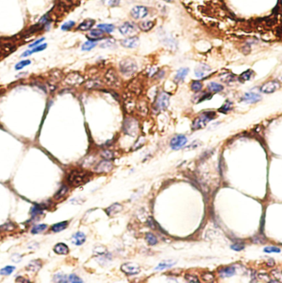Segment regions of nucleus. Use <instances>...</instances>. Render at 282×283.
<instances>
[{
  "mask_svg": "<svg viewBox=\"0 0 282 283\" xmlns=\"http://www.w3.org/2000/svg\"><path fill=\"white\" fill-rule=\"evenodd\" d=\"M214 117H215V112L214 111H205L193 121L192 129L193 131L202 129V128L205 127V126L210 122V121L213 120Z\"/></svg>",
  "mask_w": 282,
  "mask_h": 283,
  "instance_id": "obj_1",
  "label": "nucleus"
},
{
  "mask_svg": "<svg viewBox=\"0 0 282 283\" xmlns=\"http://www.w3.org/2000/svg\"><path fill=\"white\" fill-rule=\"evenodd\" d=\"M89 178V174L85 171L74 170L70 172L68 177V181L73 186H79L84 184Z\"/></svg>",
  "mask_w": 282,
  "mask_h": 283,
  "instance_id": "obj_2",
  "label": "nucleus"
},
{
  "mask_svg": "<svg viewBox=\"0 0 282 283\" xmlns=\"http://www.w3.org/2000/svg\"><path fill=\"white\" fill-rule=\"evenodd\" d=\"M120 71L125 75H132L137 71V64L132 59H126L120 63Z\"/></svg>",
  "mask_w": 282,
  "mask_h": 283,
  "instance_id": "obj_3",
  "label": "nucleus"
},
{
  "mask_svg": "<svg viewBox=\"0 0 282 283\" xmlns=\"http://www.w3.org/2000/svg\"><path fill=\"white\" fill-rule=\"evenodd\" d=\"M169 94L165 93V92H162L157 97L155 102V107L158 110H159V111L165 110L168 106V105H169Z\"/></svg>",
  "mask_w": 282,
  "mask_h": 283,
  "instance_id": "obj_4",
  "label": "nucleus"
},
{
  "mask_svg": "<svg viewBox=\"0 0 282 283\" xmlns=\"http://www.w3.org/2000/svg\"><path fill=\"white\" fill-rule=\"evenodd\" d=\"M119 32L123 36H132V35L136 34L138 32L137 26L136 24H134L133 23L126 22V23H123L121 26H120Z\"/></svg>",
  "mask_w": 282,
  "mask_h": 283,
  "instance_id": "obj_5",
  "label": "nucleus"
},
{
  "mask_svg": "<svg viewBox=\"0 0 282 283\" xmlns=\"http://www.w3.org/2000/svg\"><path fill=\"white\" fill-rule=\"evenodd\" d=\"M187 142V138L183 135H177L171 140L170 145L172 150H178Z\"/></svg>",
  "mask_w": 282,
  "mask_h": 283,
  "instance_id": "obj_6",
  "label": "nucleus"
},
{
  "mask_svg": "<svg viewBox=\"0 0 282 283\" xmlns=\"http://www.w3.org/2000/svg\"><path fill=\"white\" fill-rule=\"evenodd\" d=\"M280 88V84L278 81H269L267 83H266L265 84H263L261 88V92L263 93H266V94H269V93H272L274 92H275L276 90Z\"/></svg>",
  "mask_w": 282,
  "mask_h": 283,
  "instance_id": "obj_7",
  "label": "nucleus"
},
{
  "mask_svg": "<svg viewBox=\"0 0 282 283\" xmlns=\"http://www.w3.org/2000/svg\"><path fill=\"white\" fill-rule=\"evenodd\" d=\"M149 11L145 6H136L131 11V17L135 19H142L148 15Z\"/></svg>",
  "mask_w": 282,
  "mask_h": 283,
  "instance_id": "obj_8",
  "label": "nucleus"
},
{
  "mask_svg": "<svg viewBox=\"0 0 282 283\" xmlns=\"http://www.w3.org/2000/svg\"><path fill=\"white\" fill-rule=\"evenodd\" d=\"M120 269L123 272H125L127 275H136L140 273V266L136 264V263H124L123 265L120 267Z\"/></svg>",
  "mask_w": 282,
  "mask_h": 283,
  "instance_id": "obj_9",
  "label": "nucleus"
},
{
  "mask_svg": "<svg viewBox=\"0 0 282 283\" xmlns=\"http://www.w3.org/2000/svg\"><path fill=\"white\" fill-rule=\"evenodd\" d=\"M120 45L125 48H129V49H134V48H137L140 45V39L138 38L137 36H131L128 37L124 40L120 41Z\"/></svg>",
  "mask_w": 282,
  "mask_h": 283,
  "instance_id": "obj_10",
  "label": "nucleus"
},
{
  "mask_svg": "<svg viewBox=\"0 0 282 283\" xmlns=\"http://www.w3.org/2000/svg\"><path fill=\"white\" fill-rule=\"evenodd\" d=\"M125 131L129 135H136L138 131V123L136 120H127L124 125Z\"/></svg>",
  "mask_w": 282,
  "mask_h": 283,
  "instance_id": "obj_11",
  "label": "nucleus"
},
{
  "mask_svg": "<svg viewBox=\"0 0 282 283\" xmlns=\"http://www.w3.org/2000/svg\"><path fill=\"white\" fill-rule=\"evenodd\" d=\"M261 98H262V97L257 93H245V95L244 97H242V101L247 102V103H255L257 102H259Z\"/></svg>",
  "mask_w": 282,
  "mask_h": 283,
  "instance_id": "obj_12",
  "label": "nucleus"
},
{
  "mask_svg": "<svg viewBox=\"0 0 282 283\" xmlns=\"http://www.w3.org/2000/svg\"><path fill=\"white\" fill-rule=\"evenodd\" d=\"M103 32L102 30L97 28V29L91 30L88 36H87L89 41H97L99 40H102L103 38Z\"/></svg>",
  "mask_w": 282,
  "mask_h": 283,
  "instance_id": "obj_13",
  "label": "nucleus"
},
{
  "mask_svg": "<svg viewBox=\"0 0 282 283\" xmlns=\"http://www.w3.org/2000/svg\"><path fill=\"white\" fill-rule=\"evenodd\" d=\"M112 163L107 160L102 161L97 166L96 171L97 172H109L112 169Z\"/></svg>",
  "mask_w": 282,
  "mask_h": 283,
  "instance_id": "obj_14",
  "label": "nucleus"
},
{
  "mask_svg": "<svg viewBox=\"0 0 282 283\" xmlns=\"http://www.w3.org/2000/svg\"><path fill=\"white\" fill-rule=\"evenodd\" d=\"M86 236L84 233L82 232H77V233L74 234L72 238V242L73 244H74L75 245H82L85 242Z\"/></svg>",
  "mask_w": 282,
  "mask_h": 283,
  "instance_id": "obj_15",
  "label": "nucleus"
},
{
  "mask_svg": "<svg viewBox=\"0 0 282 283\" xmlns=\"http://www.w3.org/2000/svg\"><path fill=\"white\" fill-rule=\"evenodd\" d=\"M47 46V44H42V45H36L35 47H33L32 50H26L25 52H23V54H22V57H27V56H29L31 54H32L33 53H36V52H39V51H42L44 50L46 48Z\"/></svg>",
  "mask_w": 282,
  "mask_h": 283,
  "instance_id": "obj_16",
  "label": "nucleus"
},
{
  "mask_svg": "<svg viewBox=\"0 0 282 283\" xmlns=\"http://www.w3.org/2000/svg\"><path fill=\"white\" fill-rule=\"evenodd\" d=\"M188 72H189V69L188 68H182L180 69L177 73L176 76L174 78V80L177 82V83H181L182 82L183 80H185V78L187 77Z\"/></svg>",
  "mask_w": 282,
  "mask_h": 283,
  "instance_id": "obj_17",
  "label": "nucleus"
},
{
  "mask_svg": "<svg viewBox=\"0 0 282 283\" xmlns=\"http://www.w3.org/2000/svg\"><path fill=\"white\" fill-rule=\"evenodd\" d=\"M210 69H210L209 66L205 65V64H201L199 67H197V68L196 69V71H195V72H196V76H197V78L205 77V75H205V73L210 71Z\"/></svg>",
  "mask_w": 282,
  "mask_h": 283,
  "instance_id": "obj_18",
  "label": "nucleus"
},
{
  "mask_svg": "<svg viewBox=\"0 0 282 283\" xmlns=\"http://www.w3.org/2000/svg\"><path fill=\"white\" fill-rule=\"evenodd\" d=\"M94 24H95L94 20H93V19H87V20L83 22V23L78 27V29L80 30V31H88V30H90L91 28L93 27Z\"/></svg>",
  "mask_w": 282,
  "mask_h": 283,
  "instance_id": "obj_19",
  "label": "nucleus"
},
{
  "mask_svg": "<svg viewBox=\"0 0 282 283\" xmlns=\"http://www.w3.org/2000/svg\"><path fill=\"white\" fill-rule=\"evenodd\" d=\"M219 273L222 277H228V276H231L234 274L235 269L234 267H223V268L219 269Z\"/></svg>",
  "mask_w": 282,
  "mask_h": 283,
  "instance_id": "obj_20",
  "label": "nucleus"
},
{
  "mask_svg": "<svg viewBox=\"0 0 282 283\" xmlns=\"http://www.w3.org/2000/svg\"><path fill=\"white\" fill-rule=\"evenodd\" d=\"M54 251L58 254H67L69 253V248L68 246L63 243H59L57 244L54 248Z\"/></svg>",
  "mask_w": 282,
  "mask_h": 283,
  "instance_id": "obj_21",
  "label": "nucleus"
},
{
  "mask_svg": "<svg viewBox=\"0 0 282 283\" xmlns=\"http://www.w3.org/2000/svg\"><path fill=\"white\" fill-rule=\"evenodd\" d=\"M41 267V263L38 260H33L26 267V269L30 271V272H37Z\"/></svg>",
  "mask_w": 282,
  "mask_h": 283,
  "instance_id": "obj_22",
  "label": "nucleus"
},
{
  "mask_svg": "<svg viewBox=\"0 0 282 283\" xmlns=\"http://www.w3.org/2000/svg\"><path fill=\"white\" fill-rule=\"evenodd\" d=\"M84 80L82 76H80L79 75L77 74H72V75H69L67 79H66V82L67 83H69V84H77V83H80L82 80Z\"/></svg>",
  "mask_w": 282,
  "mask_h": 283,
  "instance_id": "obj_23",
  "label": "nucleus"
},
{
  "mask_svg": "<svg viewBox=\"0 0 282 283\" xmlns=\"http://www.w3.org/2000/svg\"><path fill=\"white\" fill-rule=\"evenodd\" d=\"M208 89L210 92H212V93H219V92L223 90V87L222 86L221 84H217V83H214V82H211V83L208 84Z\"/></svg>",
  "mask_w": 282,
  "mask_h": 283,
  "instance_id": "obj_24",
  "label": "nucleus"
},
{
  "mask_svg": "<svg viewBox=\"0 0 282 283\" xmlns=\"http://www.w3.org/2000/svg\"><path fill=\"white\" fill-rule=\"evenodd\" d=\"M154 23L153 21H145L140 24V28L144 32H149L154 27Z\"/></svg>",
  "mask_w": 282,
  "mask_h": 283,
  "instance_id": "obj_25",
  "label": "nucleus"
},
{
  "mask_svg": "<svg viewBox=\"0 0 282 283\" xmlns=\"http://www.w3.org/2000/svg\"><path fill=\"white\" fill-rule=\"evenodd\" d=\"M122 210V206H120V204L115 203L114 205H112L111 206H110L108 209H106V212L109 215H111L113 214H115V213L119 212Z\"/></svg>",
  "mask_w": 282,
  "mask_h": 283,
  "instance_id": "obj_26",
  "label": "nucleus"
},
{
  "mask_svg": "<svg viewBox=\"0 0 282 283\" xmlns=\"http://www.w3.org/2000/svg\"><path fill=\"white\" fill-rule=\"evenodd\" d=\"M175 264V262L173 261H164V262H162L158 264L157 267H155L156 270H163L166 269V268H169V267H172V266Z\"/></svg>",
  "mask_w": 282,
  "mask_h": 283,
  "instance_id": "obj_27",
  "label": "nucleus"
},
{
  "mask_svg": "<svg viewBox=\"0 0 282 283\" xmlns=\"http://www.w3.org/2000/svg\"><path fill=\"white\" fill-rule=\"evenodd\" d=\"M68 225V222L67 221H63V222H59V223H57V224H54L53 226H52V230L54 231V232H60L62 231L63 229H64L67 227Z\"/></svg>",
  "mask_w": 282,
  "mask_h": 283,
  "instance_id": "obj_28",
  "label": "nucleus"
},
{
  "mask_svg": "<svg viewBox=\"0 0 282 283\" xmlns=\"http://www.w3.org/2000/svg\"><path fill=\"white\" fill-rule=\"evenodd\" d=\"M97 28H99L102 32H105L106 33H111L115 29V26L112 24H99L97 25Z\"/></svg>",
  "mask_w": 282,
  "mask_h": 283,
  "instance_id": "obj_29",
  "label": "nucleus"
},
{
  "mask_svg": "<svg viewBox=\"0 0 282 283\" xmlns=\"http://www.w3.org/2000/svg\"><path fill=\"white\" fill-rule=\"evenodd\" d=\"M253 76V71L251 70V69H248V70H246L245 72H244L243 74H241L238 79H239V80H241L242 82H244V81H248V80H251Z\"/></svg>",
  "mask_w": 282,
  "mask_h": 283,
  "instance_id": "obj_30",
  "label": "nucleus"
},
{
  "mask_svg": "<svg viewBox=\"0 0 282 283\" xmlns=\"http://www.w3.org/2000/svg\"><path fill=\"white\" fill-rule=\"evenodd\" d=\"M232 102H229V101H226L225 103L219 109V111H220L222 113H227L232 108Z\"/></svg>",
  "mask_w": 282,
  "mask_h": 283,
  "instance_id": "obj_31",
  "label": "nucleus"
},
{
  "mask_svg": "<svg viewBox=\"0 0 282 283\" xmlns=\"http://www.w3.org/2000/svg\"><path fill=\"white\" fill-rule=\"evenodd\" d=\"M191 89H192V91H194V92H199V91H201V89H202V83L201 81H193L191 84Z\"/></svg>",
  "mask_w": 282,
  "mask_h": 283,
  "instance_id": "obj_32",
  "label": "nucleus"
},
{
  "mask_svg": "<svg viewBox=\"0 0 282 283\" xmlns=\"http://www.w3.org/2000/svg\"><path fill=\"white\" fill-rule=\"evenodd\" d=\"M96 45H97V43H96V42H93V41L88 40V41L85 42V43L83 45V46H82V50H85V51H87V50H92L93 48H94Z\"/></svg>",
  "mask_w": 282,
  "mask_h": 283,
  "instance_id": "obj_33",
  "label": "nucleus"
},
{
  "mask_svg": "<svg viewBox=\"0 0 282 283\" xmlns=\"http://www.w3.org/2000/svg\"><path fill=\"white\" fill-rule=\"evenodd\" d=\"M14 270H15V267H13V266H7V267H3V269H1V271H0V274L4 275V276H8V275L11 274Z\"/></svg>",
  "mask_w": 282,
  "mask_h": 283,
  "instance_id": "obj_34",
  "label": "nucleus"
},
{
  "mask_svg": "<svg viewBox=\"0 0 282 283\" xmlns=\"http://www.w3.org/2000/svg\"><path fill=\"white\" fill-rule=\"evenodd\" d=\"M145 238H146V240L148 241L150 245H154L156 244L157 243H158V240H157V238H156L155 236L151 233H148L146 234V236H145Z\"/></svg>",
  "mask_w": 282,
  "mask_h": 283,
  "instance_id": "obj_35",
  "label": "nucleus"
},
{
  "mask_svg": "<svg viewBox=\"0 0 282 283\" xmlns=\"http://www.w3.org/2000/svg\"><path fill=\"white\" fill-rule=\"evenodd\" d=\"M46 228H47V225L45 224H37V225L34 226V228L32 229V233H33V234L41 233V232H42V231L45 230Z\"/></svg>",
  "mask_w": 282,
  "mask_h": 283,
  "instance_id": "obj_36",
  "label": "nucleus"
},
{
  "mask_svg": "<svg viewBox=\"0 0 282 283\" xmlns=\"http://www.w3.org/2000/svg\"><path fill=\"white\" fill-rule=\"evenodd\" d=\"M67 191H68V188H67V187H65V186L62 187V188H61L58 191V193H56V195L54 196V199L58 200V199H59V198H61L62 197H64V196L66 194V193H67Z\"/></svg>",
  "mask_w": 282,
  "mask_h": 283,
  "instance_id": "obj_37",
  "label": "nucleus"
},
{
  "mask_svg": "<svg viewBox=\"0 0 282 283\" xmlns=\"http://www.w3.org/2000/svg\"><path fill=\"white\" fill-rule=\"evenodd\" d=\"M271 274L279 282L282 281V271H280V270H272L271 272Z\"/></svg>",
  "mask_w": 282,
  "mask_h": 283,
  "instance_id": "obj_38",
  "label": "nucleus"
},
{
  "mask_svg": "<svg viewBox=\"0 0 282 283\" xmlns=\"http://www.w3.org/2000/svg\"><path fill=\"white\" fill-rule=\"evenodd\" d=\"M30 64H31V61H30V60H27V59H26V60H22V61H20L19 63L17 64L16 66H15V69H16V70H20V69H23L24 67H26V66L29 65Z\"/></svg>",
  "mask_w": 282,
  "mask_h": 283,
  "instance_id": "obj_39",
  "label": "nucleus"
},
{
  "mask_svg": "<svg viewBox=\"0 0 282 283\" xmlns=\"http://www.w3.org/2000/svg\"><path fill=\"white\" fill-rule=\"evenodd\" d=\"M74 25H75L74 22L69 21V22H67V23H65L64 24H63V26L61 27V29L63 30V31H68V30L71 29Z\"/></svg>",
  "mask_w": 282,
  "mask_h": 283,
  "instance_id": "obj_40",
  "label": "nucleus"
},
{
  "mask_svg": "<svg viewBox=\"0 0 282 283\" xmlns=\"http://www.w3.org/2000/svg\"><path fill=\"white\" fill-rule=\"evenodd\" d=\"M265 253H280V249L277 247H272V246H269L266 247L264 249Z\"/></svg>",
  "mask_w": 282,
  "mask_h": 283,
  "instance_id": "obj_41",
  "label": "nucleus"
},
{
  "mask_svg": "<svg viewBox=\"0 0 282 283\" xmlns=\"http://www.w3.org/2000/svg\"><path fill=\"white\" fill-rule=\"evenodd\" d=\"M67 277L65 276H64V275H56V276H54V281H56V282H68V280H67Z\"/></svg>",
  "mask_w": 282,
  "mask_h": 283,
  "instance_id": "obj_42",
  "label": "nucleus"
},
{
  "mask_svg": "<svg viewBox=\"0 0 282 283\" xmlns=\"http://www.w3.org/2000/svg\"><path fill=\"white\" fill-rule=\"evenodd\" d=\"M68 281L69 282H83V280L80 279L79 277H78L76 275L74 274H72L70 275L68 277Z\"/></svg>",
  "mask_w": 282,
  "mask_h": 283,
  "instance_id": "obj_43",
  "label": "nucleus"
},
{
  "mask_svg": "<svg viewBox=\"0 0 282 283\" xmlns=\"http://www.w3.org/2000/svg\"><path fill=\"white\" fill-rule=\"evenodd\" d=\"M103 2L105 4L111 6V7H114V6H117L119 4L120 0H103Z\"/></svg>",
  "mask_w": 282,
  "mask_h": 283,
  "instance_id": "obj_44",
  "label": "nucleus"
},
{
  "mask_svg": "<svg viewBox=\"0 0 282 283\" xmlns=\"http://www.w3.org/2000/svg\"><path fill=\"white\" fill-rule=\"evenodd\" d=\"M221 79L223 82L228 83V82H232L234 80V75H233L232 74H226V75H223V78H221Z\"/></svg>",
  "mask_w": 282,
  "mask_h": 283,
  "instance_id": "obj_45",
  "label": "nucleus"
},
{
  "mask_svg": "<svg viewBox=\"0 0 282 283\" xmlns=\"http://www.w3.org/2000/svg\"><path fill=\"white\" fill-rule=\"evenodd\" d=\"M185 278H186V280L188 281V282H197V283L199 282V280L197 276H192V275H190V274L186 275Z\"/></svg>",
  "mask_w": 282,
  "mask_h": 283,
  "instance_id": "obj_46",
  "label": "nucleus"
},
{
  "mask_svg": "<svg viewBox=\"0 0 282 283\" xmlns=\"http://www.w3.org/2000/svg\"><path fill=\"white\" fill-rule=\"evenodd\" d=\"M102 156L103 157L104 159H111L113 158V154L111 151H109V150H104L102 153Z\"/></svg>",
  "mask_w": 282,
  "mask_h": 283,
  "instance_id": "obj_47",
  "label": "nucleus"
},
{
  "mask_svg": "<svg viewBox=\"0 0 282 283\" xmlns=\"http://www.w3.org/2000/svg\"><path fill=\"white\" fill-rule=\"evenodd\" d=\"M202 277H203V279L205 281H212L214 278V275L210 273V272H205V274H203Z\"/></svg>",
  "mask_w": 282,
  "mask_h": 283,
  "instance_id": "obj_48",
  "label": "nucleus"
},
{
  "mask_svg": "<svg viewBox=\"0 0 282 283\" xmlns=\"http://www.w3.org/2000/svg\"><path fill=\"white\" fill-rule=\"evenodd\" d=\"M114 44H115L114 41H113V40H111V39H110V40H108V41H105L104 43H102V45H101V47H102V48L111 47V46H113V45H114Z\"/></svg>",
  "mask_w": 282,
  "mask_h": 283,
  "instance_id": "obj_49",
  "label": "nucleus"
},
{
  "mask_svg": "<svg viewBox=\"0 0 282 283\" xmlns=\"http://www.w3.org/2000/svg\"><path fill=\"white\" fill-rule=\"evenodd\" d=\"M231 249L235 250V251H241L242 249H244V245L240 244H235L231 246Z\"/></svg>",
  "mask_w": 282,
  "mask_h": 283,
  "instance_id": "obj_50",
  "label": "nucleus"
},
{
  "mask_svg": "<svg viewBox=\"0 0 282 283\" xmlns=\"http://www.w3.org/2000/svg\"><path fill=\"white\" fill-rule=\"evenodd\" d=\"M44 40H45V38L39 39V40H37V41H36L35 42H33V43L31 44V45H29V48H32V47L33 48V47H35V46H36V45H39V44H41V41H43Z\"/></svg>",
  "mask_w": 282,
  "mask_h": 283,
  "instance_id": "obj_51",
  "label": "nucleus"
},
{
  "mask_svg": "<svg viewBox=\"0 0 282 283\" xmlns=\"http://www.w3.org/2000/svg\"><path fill=\"white\" fill-rule=\"evenodd\" d=\"M17 281H19V282H29V280H27V279H23V276H19V278L17 279Z\"/></svg>",
  "mask_w": 282,
  "mask_h": 283,
  "instance_id": "obj_52",
  "label": "nucleus"
},
{
  "mask_svg": "<svg viewBox=\"0 0 282 283\" xmlns=\"http://www.w3.org/2000/svg\"><path fill=\"white\" fill-rule=\"evenodd\" d=\"M274 265H275V262H274L272 259L268 261V263H267V266H268V267H273Z\"/></svg>",
  "mask_w": 282,
  "mask_h": 283,
  "instance_id": "obj_53",
  "label": "nucleus"
}]
</instances>
